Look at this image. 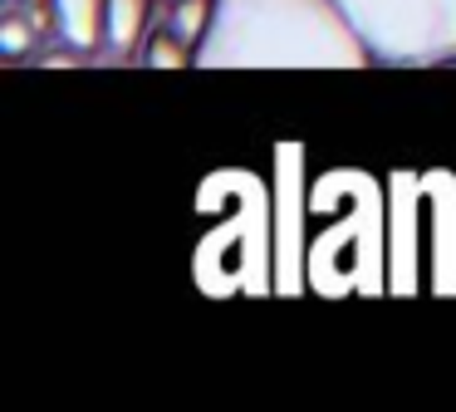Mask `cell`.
<instances>
[{"label":"cell","mask_w":456,"mask_h":412,"mask_svg":"<svg viewBox=\"0 0 456 412\" xmlns=\"http://www.w3.org/2000/svg\"><path fill=\"white\" fill-rule=\"evenodd\" d=\"M11 5H25V0H11Z\"/></svg>","instance_id":"ba28073f"},{"label":"cell","mask_w":456,"mask_h":412,"mask_svg":"<svg viewBox=\"0 0 456 412\" xmlns=\"http://www.w3.org/2000/svg\"><path fill=\"white\" fill-rule=\"evenodd\" d=\"M152 29V0H103V49L133 59Z\"/></svg>","instance_id":"3957f363"},{"label":"cell","mask_w":456,"mask_h":412,"mask_svg":"<svg viewBox=\"0 0 456 412\" xmlns=\"http://www.w3.org/2000/svg\"><path fill=\"white\" fill-rule=\"evenodd\" d=\"M201 69H363L373 64L334 0H216Z\"/></svg>","instance_id":"6da1fadb"},{"label":"cell","mask_w":456,"mask_h":412,"mask_svg":"<svg viewBox=\"0 0 456 412\" xmlns=\"http://www.w3.org/2000/svg\"><path fill=\"white\" fill-rule=\"evenodd\" d=\"M138 54H142V64H152V69H187V64H197V49H191L177 29L162 25V20L148 29V39H142Z\"/></svg>","instance_id":"5b68a950"},{"label":"cell","mask_w":456,"mask_h":412,"mask_svg":"<svg viewBox=\"0 0 456 412\" xmlns=\"http://www.w3.org/2000/svg\"><path fill=\"white\" fill-rule=\"evenodd\" d=\"M211 5H216V0H167V5L158 10V20L167 29H177V35L197 49L201 35H207V25H211Z\"/></svg>","instance_id":"8992f818"},{"label":"cell","mask_w":456,"mask_h":412,"mask_svg":"<svg viewBox=\"0 0 456 412\" xmlns=\"http://www.w3.org/2000/svg\"><path fill=\"white\" fill-rule=\"evenodd\" d=\"M40 35H45V29L35 25L30 10H5V15H0V54H5V59L35 54V49H40Z\"/></svg>","instance_id":"52a82bcc"},{"label":"cell","mask_w":456,"mask_h":412,"mask_svg":"<svg viewBox=\"0 0 456 412\" xmlns=\"http://www.w3.org/2000/svg\"><path fill=\"white\" fill-rule=\"evenodd\" d=\"M54 5V35L79 54L103 49V0H50Z\"/></svg>","instance_id":"277c9868"},{"label":"cell","mask_w":456,"mask_h":412,"mask_svg":"<svg viewBox=\"0 0 456 412\" xmlns=\"http://www.w3.org/2000/svg\"><path fill=\"white\" fill-rule=\"evenodd\" d=\"M383 64L456 59V0H334Z\"/></svg>","instance_id":"7a4b0ae2"}]
</instances>
